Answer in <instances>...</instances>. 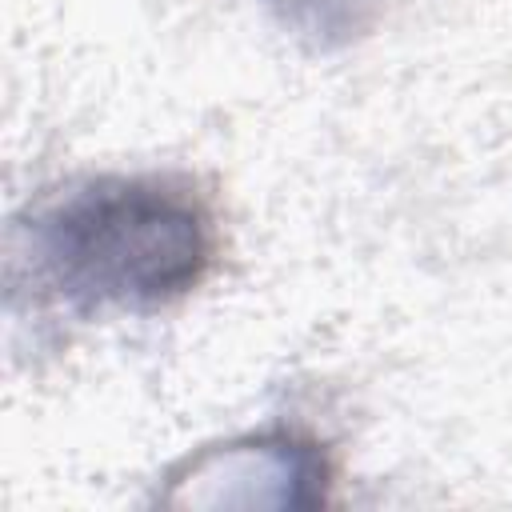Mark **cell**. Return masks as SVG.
<instances>
[{"label": "cell", "mask_w": 512, "mask_h": 512, "mask_svg": "<svg viewBox=\"0 0 512 512\" xmlns=\"http://www.w3.org/2000/svg\"><path fill=\"white\" fill-rule=\"evenodd\" d=\"M268 4L296 36H308L320 48L352 40L356 32L368 28V20L380 8V0H268Z\"/></svg>", "instance_id": "cell-2"}, {"label": "cell", "mask_w": 512, "mask_h": 512, "mask_svg": "<svg viewBox=\"0 0 512 512\" xmlns=\"http://www.w3.org/2000/svg\"><path fill=\"white\" fill-rule=\"evenodd\" d=\"M48 288L76 312H160L212 268L216 228L204 200L152 172L68 184L28 224Z\"/></svg>", "instance_id": "cell-1"}]
</instances>
